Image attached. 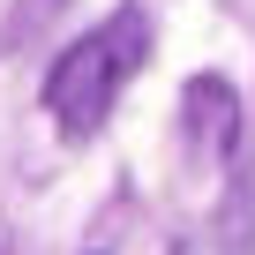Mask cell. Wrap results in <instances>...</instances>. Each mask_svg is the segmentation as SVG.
I'll use <instances>...</instances> for the list:
<instances>
[{"label":"cell","mask_w":255,"mask_h":255,"mask_svg":"<svg viewBox=\"0 0 255 255\" xmlns=\"http://www.w3.org/2000/svg\"><path fill=\"white\" fill-rule=\"evenodd\" d=\"M218 255H255V158H233L218 195Z\"/></svg>","instance_id":"3957f363"},{"label":"cell","mask_w":255,"mask_h":255,"mask_svg":"<svg viewBox=\"0 0 255 255\" xmlns=\"http://www.w3.org/2000/svg\"><path fill=\"white\" fill-rule=\"evenodd\" d=\"M0 255H8V248H0Z\"/></svg>","instance_id":"277c9868"},{"label":"cell","mask_w":255,"mask_h":255,"mask_svg":"<svg viewBox=\"0 0 255 255\" xmlns=\"http://www.w3.org/2000/svg\"><path fill=\"white\" fill-rule=\"evenodd\" d=\"M180 143L195 165H233L240 158V98L225 75H195L180 98Z\"/></svg>","instance_id":"7a4b0ae2"},{"label":"cell","mask_w":255,"mask_h":255,"mask_svg":"<svg viewBox=\"0 0 255 255\" xmlns=\"http://www.w3.org/2000/svg\"><path fill=\"white\" fill-rule=\"evenodd\" d=\"M143 53H150V15H143V8H120V15H105L98 30H83V38L53 60V75H45V113H53V128H60L68 143H90L98 128L113 120L120 90L135 83V68H143Z\"/></svg>","instance_id":"6da1fadb"}]
</instances>
